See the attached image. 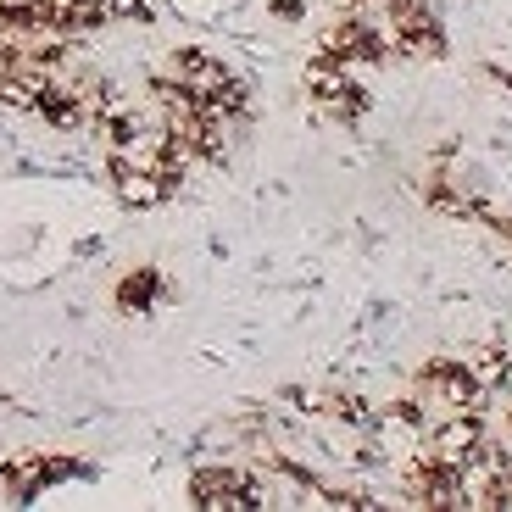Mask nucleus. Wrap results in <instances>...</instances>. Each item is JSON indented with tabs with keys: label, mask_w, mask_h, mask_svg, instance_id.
I'll list each match as a JSON object with an SVG mask.
<instances>
[{
	"label": "nucleus",
	"mask_w": 512,
	"mask_h": 512,
	"mask_svg": "<svg viewBox=\"0 0 512 512\" xmlns=\"http://www.w3.org/2000/svg\"><path fill=\"white\" fill-rule=\"evenodd\" d=\"M384 39L390 56H412V62L446 56V23L429 0H384Z\"/></svg>",
	"instance_id": "nucleus-1"
},
{
	"label": "nucleus",
	"mask_w": 512,
	"mask_h": 512,
	"mask_svg": "<svg viewBox=\"0 0 512 512\" xmlns=\"http://www.w3.org/2000/svg\"><path fill=\"white\" fill-rule=\"evenodd\" d=\"M301 84H307L312 112H318V117H334V123H357V117L368 112V90L357 84V67L334 62V56H323V51L307 62Z\"/></svg>",
	"instance_id": "nucleus-2"
},
{
	"label": "nucleus",
	"mask_w": 512,
	"mask_h": 512,
	"mask_svg": "<svg viewBox=\"0 0 512 512\" xmlns=\"http://www.w3.org/2000/svg\"><path fill=\"white\" fill-rule=\"evenodd\" d=\"M412 396L423 401V412H451V407H485V390L474 384L468 362L462 357H429L418 373H412Z\"/></svg>",
	"instance_id": "nucleus-3"
},
{
	"label": "nucleus",
	"mask_w": 512,
	"mask_h": 512,
	"mask_svg": "<svg viewBox=\"0 0 512 512\" xmlns=\"http://www.w3.org/2000/svg\"><path fill=\"white\" fill-rule=\"evenodd\" d=\"M190 501L206 512H251V462L240 457H223V462H206L190 474Z\"/></svg>",
	"instance_id": "nucleus-4"
},
{
	"label": "nucleus",
	"mask_w": 512,
	"mask_h": 512,
	"mask_svg": "<svg viewBox=\"0 0 512 512\" xmlns=\"http://www.w3.org/2000/svg\"><path fill=\"white\" fill-rule=\"evenodd\" d=\"M318 51L334 56V62H346V67H379V62H390V39H384V28L368 23L362 12H346L323 28Z\"/></svg>",
	"instance_id": "nucleus-5"
},
{
	"label": "nucleus",
	"mask_w": 512,
	"mask_h": 512,
	"mask_svg": "<svg viewBox=\"0 0 512 512\" xmlns=\"http://www.w3.org/2000/svg\"><path fill=\"white\" fill-rule=\"evenodd\" d=\"M162 78H173L184 95H195V101H212V95L223 90L234 78V67L223 62V56H212V51H201V45H184V51H173L167 56V67H162Z\"/></svg>",
	"instance_id": "nucleus-6"
},
{
	"label": "nucleus",
	"mask_w": 512,
	"mask_h": 512,
	"mask_svg": "<svg viewBox=\"0 0 512 512\" xmlns=\"http://www.w3.org/2000/svg\"><path fill=\"white\" fill-rule=\"evenodd\" d=\"M106 167H112V184H117V201H123V206L151 212V206H162V201H173V195H179V184H173V179L145 173V167H128L123 156H106Z\"/></svg>",
	"instance_id": "nucleus-7"
},
{
	"label": "nucleus",
	"mask_w": 512,
	"mask_h": 512,
	"mask_svg": "<svg viewBox=\"0 0 512 512\" xmlns=\"http://www.w3.org/2000/svg\"><path fill=\"white\" fill-rule=\"evenodd\" d=\"M162 295H167L162 273H156V268H134L123 284H117V307H123V312H151Z\"/></svg>",
	"instance_id": "nucleus-8"
},
{
	"label": "nucleus",
	"mask_w": 512,
	"mask_h": 512,
	"mask_svg": "<svg viewBox=\"0 0 512 512\" xmlns=\"http://www.w3.org/2000/svg\"><path fill=\"white\" fill-rule=\"evenodd\" d=\"M268 12L279 17V23H301V12H307V6H301V0H273Z\"/></svg>",
	"instance_id": "nucleus-9"
},
{
	"label": "nucleus",
	"mask_w": 512,
	"mask_h": 512,
	"mask_svg": "<svg viewBox=\"0 0 512 512\" xmlns=\"http://www.w3.org/2000/svg\"><path fill=\"white\" fill-rule=\"evenodd\" d=\"M490 78H496V84H507V90H512V67H490Z\"/></svg>",
	"instance_id": "nucleus-10"
},
{
	"label": "nucleus",
	"mask_w": 512,
	"mask_h": 512,
	"mask_svg": "<svg viewBox=\"0 0 512 512\" xmlns=\"http://www.w3.org/2000/svg\"><path fill=\"white\" fill-rule=\"evenodd\" d=\"M357 6H362V0H357ZM379 6H384V0H379Z\"/></svg>",
	"instance_id": "nucleus-11"
}]
</instances>
